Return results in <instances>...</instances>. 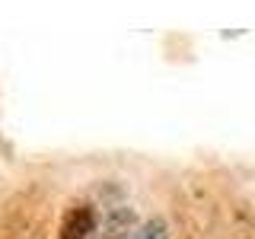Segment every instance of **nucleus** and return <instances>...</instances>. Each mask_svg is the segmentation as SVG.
<instances>
[{
    "instance_id": "nucleus-1",
    "label": "nucleus",
    "mask_w": 255,
    "mask_h": 239,
    "mask_svg": "<svg viewBox=\"0 0 255 239\" xmlns=\"http://www.w3.org/2000/svg\"><path fill=\"white\" fill-rule=\"evenodd\" d=\"M96 236V211L90 204H74L61 220L58 239H93Z\"/></svg>"
},
{
    "instance_id": "nucleus-2",
    "label": "nucleus",
    "mask_w": 255,
    "mask_h": 239,
    "mask_svg": "<svg viewBox=\"0 0 255 239\" xmlns=\"http://www.w3.org/2000/svg\"><path fill=\"white\" fill-rule=\"evenodd\" d=\"M106 239H134V217L128 211H115L109 217Z\"/></svg>"
},
{
    "instance_id": "nucleus-3",
    "label": "nucleus",
    "mask_w": 255,
    "mask_h": 239,
    "mask_svg": "<svg viewBox=\"0 0 255 239\" xmlns=\"http://www.w3.org/2000/svg\"><path fill=\"white\" fill-rule=\"evenodd\" d=\"M134 239H166V223L159 220V217L147 220V223L137 230V233H134Z\"/></svg>"
}]
</instances>
